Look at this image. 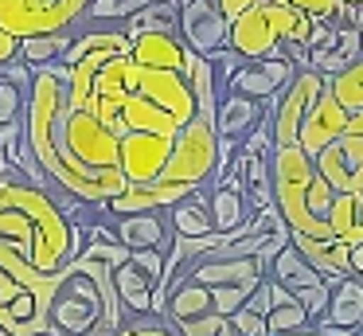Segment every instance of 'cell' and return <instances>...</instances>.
<instances>
[{
  "label": "cell",
  "instance_id": "cell-1",
  "mask_svg": "<svg viewBox=\"0 0 363 336\" xmlns=\"http://www.w3.org/2000/svg\"><path fill=\"white\" fill-rule=\"evenodd\" d=\"M82 231L43 188L20 176H0V242H12L40 273H59L79 258Z\"/></svg>",
  "mask_w": 363,
  "mask_h": 336
},
{
  "label": "cell",
  "instance_id": "cell-2",
  "mask_svg": "<svg viewBox=\"0 0 363 336\" xmlns=\"http://www.w3.org/2000/svg\"><path fill=\"white\" fill-rule=\"evenodd\" d=\"M129 313L113 286V270L106 262L74 258L51 281L48 320L59 336H113L129 325Z\"/></svg>",
  "mask_w": 363,
  "mask_h": 336
},
{
  "label": "cell",
  "instance_id": "cell-3",
  "mask_svg": "<svg viewBox=\"0 0 363 336\" xmlns=\"http://www.w3.org/2000/svg\"><path fill=\"white\" fill-rule=\"evenodd\" d=\"M332 184L316 172L313 156L301 145L277 148L274 153V207L281 211V223L289 234L305 239H332L328 211H332Z\"/></svg>",
  "mask_w": 363,
  "mask_h": 336
},
{
  "label": "cell",
  "instance_id": "cell-4",
  "mask_svg": "<svg viewBox=\"0 0 363 336\" xmlns=\"http://www.w3.org/2000/svg\"><path fill=\"white\" fill-rule=\"evenodd\" d=\"M133 39L118 28H102V31H82L71 43V51L63 55V67L71 75V109H90L94 102V78L113 55H129Z\"/></svg>",
  "mask_w": 363,
  "mask_h": 336
},
{
  "label": "cell",
  "instance_id": "cell-5",
  "mask_svg": "<svg viewBox=\"0 0 363 336\" xmlns=\"http://www.w3.org/2000/svg\"><path fill=\"white\" fill-rule=\"evenodd\" d=\"M219 176V129L211 117H196L188 129L176 137L168 168L160 180L168 184H184V188H203L207 180Z\"/></svg>",
  "mask_w": 363,
  "mask_h": 336
},
{
  "label": "cell",
  "instance_id": "cell-6",
  "mask_svg": "<svg viewBox=\"0 0 363 336\" xmlns=\"http://www.w3.org/2000/svg\"><path fill=\"white\" fill-rule=\"evenodd\" d=\"M328 78L320 70H297L285 94L277 98V106H266V125L274 129V148H289L301 141V129H305L313 106L320 102Z\"/></svg>",
  "mask_w": 363,
  "mask_h": 336
},
{
  "label": "cell",
  "instance_id": "cell-7",
  "mask_svg": "<svg viewBox=\"0 0 363 336\" xmlns=\"http://www.w3.org/2000/svg\"><path fill=\"white\" fill-rule=\"evenodd\" d=\"M0 332L4 336H48L55 332L48 313L40 309V297L16 281L4 266H0Z\"/></svg>",
  "mask_w": 363,
  "mask_h": 336
},
{
  "label": "cell",
  "instance_id": "cell-8",
  "mask_svg": "<svg viewBox=\"0 0 363 336\" xmlns=\"http://www.w3.org/2000/svg\"><path fill=\"white\" fill-rule=\"evenodd\" d=\"M180 39L188 43V51L211 59L230 47V20L215 0H180Z\"/></svg>",
  "mask_w": 363,
  "mask_h": 336
},
{
  "label": "cell",
  "instance_id": "cell-9",
  "mask_svg": "<svg viewBox=\"0 0 363 336\" xmlns=\"http://www.w3.org/2000/svg\"><path fill=\"white\" fill-rule=\"evenodd\" d=\"M293 78H297V63H289L285 55H274V59L242 63L230 75L227 94H242V98H254V102H277Z\"/></svg>",
  "mask_w": 363,
  "mask_h": 336
},
{
  "label": "cell",
  "instance_id": "cell-10",
  "mask_svg": "<svg viewBox=\"0 0 363 336\" xmlns=\"http://www.w3.org/2000/svg\"><path fill=\"white\" fill-rule=\"evenodd\" d=\"M137 94H145V98L157 102L168 117H176L180 129H188V125L199 117L196 90H191L188 75H176V70H141V78H137Z\"/></svg>",
  "mask_w": 363,
  "mask_h": 336
},
{
  "label": "cell",
  "instance_id": "cell-11",
  "mask_svg": "<svg viewBox=\"0 0 363 336\" xmlns=\"http://www.w3.org/2000/svg\"><path fill=\"white\" fill-rule=\"evenodd\" d=\"M313 164L332 184L336 195H363V137L359 133H347V137L332 141Z\"/></svg>",
  "mask_w": 363,
  "mask_h": 336
},
{
  "label": "cell",
  "instance_id": "cell-12",
  "mask_svg": "<svg viewBox=\"0 0 363 336\" xmlns=\"http://www.w3.org/2000/svg\"><path fill=\"white\" fill-rule=\"evenodd\" d=\"M176 137H157V133H125L121 137V172L129 184H152L164 176L168 156H172Z\"/></svg>",
  "mask_w": 363,
  "mask_h": 336
},
{
  "label": "cell",
  "instance_id": "cell-13",
  "mask_svg": "<svg viewBox=\"0 0 363 336\" xmlns=\"http://www.w3.org/2000/svg\"><path fill=\"white\" fill-rule=\"evenodd\" d=\"M184 281H196V286L203 289H246V293H254V289L266 281V270H262L254 258H199L196 266H191L188 273H180ZM176 278V281H180Z\"/></svg>",
  "mask_w": 363,
  "mask_h": 336
},
{
  "label": "cell",
  "instance_id": "cell-14",
  "mask_svg": "<svg viewBox=\"0 0 363 336\" xmlns=\"http://www.w3.org/2000/svg\"><path fill=\"white\" fill-rule=\"evenodd\" d=\"M347 125H352V114L340 106V98L332 94V86H324L320 102H316L313 114H308V121H305V129H301V141H297V145L316 161V156H320L324 148L332 145V141L347 137Z\"/></svg>",
  "mask_w": 363,
  "mask_h": 336
},
{
  "label": "cell",
  "instance_id": "cell-15",
  "mask_svg": "<svg viewBox=\"0 0 363 336\" xmlns=\"http://www.w3.org/2000/svg\"><path fill=\"white\" fill-rule=\"evenodd\" d=\"M199 188H184V184H168V180H152V184H129L125 195L110 200L102 211H110L113 219L125 215H145V211H172L176 203L191 200Z\"/></svg>",
  "mask_w": 363,
  "mask_h": 336
},
{
  "label": "cell",
  "instance_id": "cell-16",
  "mask_svg": "<svg viewBox=\"0 0 363 336\" xmlns=\"http://www.w3.org/2000/svg\"><path fill=\"white\" fill-rule=\"evenodd\" d=\"M316 328L320 332L363 336V278L347 273L340 281H328V313Z\"/></svg>",
  "mask_w": 363,
  "mask_h": 336
},
{
  "label": "cell",
  "instance_id": "cell-17",
  "mask_svg": "<svg viewBox=\"0 0 363 336\" xmlns=\"http://www.w3.org/2000/svg\"><path fill=\"white\" fill-rule=\"evenodd\" d=\"M0 28L16 39L32 36H51V31H71L55 16V8H48L43 0H0Z\"/></svg>",
  "mask_w": 363,
  "mask_h": 336
},
{
  "label": "cell",
  "instance_id": "cell-18",
  "mask_svg": "<svg viewBox=\"0 0 363 336\" xmlns=\"http://www.w3.org/2000/svg\"><path fill=\"white\" fill-rule=\"evenodd\" d=\"M293 250L320 273L324 281H340L352 273V246L340 239H305V234H289Z\"/></svg>",
  "mask_w": 363,
  "mask_h": 336
},
{
  "label": "cell",
  "instance_id": "cell-19",
  "mask_svg": "<svg viewBox=\"0 0 363 336\" xmlns=\"http://www.w3.org/2000/svg\"><path fill=\"white\" fill-rule=\"evenodd\" d=\"M133 63L141 70H176V75H188V43L180 36H137L133 39Z\"/></svg>",
  "mask_w": 363,
  "mask_h": 336
},
{
  "label": "cell",
  "instance_id": "cell-20",
  "mask_svg": "<svg viewBox=\"0 0 363 336\" xmlns=\"http://www.w3.org/2000/svg\"><path fill=\"white\" fill-rule=\"evenodd\" d=\"M262 121H266V106L254 98H242V94H227L219 102V109H215V129H219V137L238 141V145H246L262 129Z\"/></svg>",
  "mask_w": 363,
  "mask_h": 336
},
{
  "label": "cell",
  "instance_id": "cell-21",
  "mask_svg": "<svg viewBox=\"0 0 363 336\" xmlns=\"http://www.w3.org/2000/svg\"><path fill=\"white\" fill-rule=\"evenodd\" d=\"M113 234H118L121 246L129 250H168L172 246V227L160 211H145V215H125L113 223Z\"/></svg>",
  "mask_w": 363,
  "mask_h": 336
},
{
  "label": "cell",
  "instance_id": "cell-22",
  "mask_svg": "<svg viewBox=\"0 0 363 336\" xmlns=\"http://www.w3.org/2000/svg\"><path fill=\"white\" fill-rule=\"evenodd\" d=\"M121 129L125 133H157V137H180V121L168 117L157 102H149L145 94H133L121 109Z\"/></svg>",
  "mask_w": 363,
  "mask_h": 336
},
{
  "label": "cell",
  "instance_id": "cell-23",
  "mask_svg": "<svg viewBox=\"0 0 363 336\" xmlns=\"http://www.w3.org/2000/svg\"><path fill=\"white\" fill-rule=\"evenodd\" d=\"M207 207H211V223H215V231H219L223 239H235V234L254 219L246 195L242 192H227V188H215L211 200H207Z\"/></svg>",
  "mask_w": 363,
  "mask_h": 336
},
{
  "label": "cell",
  "instance_id": "cell-24",
  "mask_svg": "<svg viewBox=\"0 0 363 336\" xmlns=\"http://www.w3.org/2000/svg\"><path fill=\"white\" fill-rule=\"evenodd\" d=\"M113 286H118V297H121L129 317H152V293H157V286H152L133 262L113 270Z\"/></svg>",
  "mask_w": 363,
  "mask_h": 336
},
{
  "label": "cell",
  "instance_id": "cell-25",
  "mask_svg": "<svg viewBox=\"0 0 363 336\" xmlns=\"http://www.w3.org/2000/svg\"><path fill=\"white\" fill-rule=\"evenodd\" d=\"M269 278H274L277 286H285V289H289L293 297H297V293H305V289L328 286V281H324L320 273H316L313 266H308L305 258H301L297 250H293V242H289V246L281 250V254H277V262L269 266Z\"/></svg>",
  "mask_w": 363,
  "mask_h": 336
},
{
  "label": "cell",
  "instance_id": "cell-26",
  "mask_svg": "<svg viewBox=\"0 0 363 336\" xmlns=\"http://www.w3.org/2000/svg\"><path fill=\"white\" fill-rule=\"evenodd\" d=\"M168 227H172L176 239H207V234H219L211 223V207L203 200H196V195L168 211Z\"/></svg>",
  "mask_w": 363,
  "mask_h": 336
},
{
  "label": "cell",
  "instance_id": "cell-27",
  "mask_svg": "<svg viewBox=\"0 0 363 336\" xmlns=\"http://www.w3.org/2000/svg\"><path fill=\"white\" fill-rule=\"evenodd\" d=\"M71 31H51V36H32V39H20V63H28L32 70L43 67H55L63 63V55L71 51Z\"/></svg>",
  "mask_w": 363,
  "mask_h": 336
},
{
  "label": "cell",
  "instance_id": "cell-28",
  "mask_svg": "<svg viewBox=\"0 0 363 336\" xmlns=\"http://www.w3.org/2000/svg\"><path fill=\"white\" fill-rule=\"evenodd\" d=\"M211 313V289L196 286V281H176L172 293H168V313L164 317L172 320H191V317H207Z\"/></svg>",
  "mask_w": 363,
  "mask_h": 336
},
{
  "label": "cell",
  "instance_id": "cell-29",
  "mask_svg": "<svg viewBox=\"0 0 363 336\" xmlns=\"http://www.w3.org/2000/svg\"><path fill=\"white\" fill-rule=\"evenodd\" d=\"M328 231L332 239L347 242V246H359L363 242V219H359V195H336L328 211Z\"/></svg>",
  "mask_w": 363,
  "mask_h": 336
},
{
  "label": "cell",
  "instance_id": "cell-30",
  "mask_svg": "<svg viewBox=\"0 0 363 336\" xmlns=\"http://www.w3.org/2000/svg\"><path fill=\"white\" fill-rule=\"evenodd\" d=\"M188 82H191V90H196L199 117H211L215 121V109H219V98H215V70H211V63L196 51L188 55Z\"/></svg>",
  "mask_w": 363,
  "mask_h": 336
},
{
  "label": "cell",
  "instance_id": "cell-31",
  "mask_svg": "<svg viewBox=\"0 0 363 336\" xmlns=\"http://www.w3.org/2000/svg\"><path fill=\"white\" fill-rule=\"evenodd\" d=\"M152 4H160V0H90L82 20H90V23H121L125 20L129 23L133 16H141Z\"/></svg>",
  "mask_w": 363,
  "mask_h": 336
},
{
  "label": "cell",
  "instance_id": "cell-32",
  "mask_svg": "<svg viewBox=\"0 0 363 336\" xmlns=\"http://www.w3.org/2000/svg\"><path fill=\"white\" fill-rule=\"evenodd\" d=\"M328 86H332V94L340 98V106H344L347 114H359L363 109V59L352 63L344 75L328 78Z\"/></svg>",
  "mask_w": 363,
  "mask_h": 336
},
{
  "label": "cell",
  "instance_id": "cell-33",
  "mask_svg": "<svg viewBox=\"0 0 363 336\" xmlns=\"http://www.w3.org/2000/svg\"><path fill=\"white\" fill-rule=\"evenodd\" d=\"M313 320H308V313L301 309V301L293 297L289 305H277L274 313L266 317V328H269V336H289V332H301V328H308Z\"/></svg>",
  "mask_w": 363,
  "mask_h": 336
},
{
  "label": "cell",
  "instance_id": "cell-34",
  "mask_svg": "<svg viewBox=\"0 0 363 336\" xmlns=\"http://www.w3.org/2000/svg\"><path fill=\"white\" fill-rule=\"evenodd\" d=\"M176 336H235V328H230L227 317H219V313H207V317H191V320H176V325H168Z\"/></svg>",
  "mask_w": 363,
  "mask_h": 336
},
{
  "label": "cell",
  "instance_id": "cell-35",
  "mask_svg": "<svg viewBox=\"0 0 363 336\" xmlns=\"http://www.w3.org/2000/svg\"><path fill=\"white\" fill-rule=\"evenodd\" d=\"M28 114V90H20L12 78L0 75V129L12 121H24Z\"/></svg>",
  "mask_w": 363,
  "mask_h": 336
},
{
  "label": "cell",
  "instance_id": "cell-36",
  "mask_svg": "<svg viewBox=\"0 0 363 336\" xmlns=\"http://www.w3.org/2000/svg\"><path fill=\"white\" fill-rule=\"evenodd\" d=\"M289 8H297V12L313 16L316 23H336L344 20V4L340 0H285Z\"/></svg>",
  "mask_w": 363,
  "mask_h": 336
},
{
  "label": "cell",
  "instance_id": "cell-37",
  "mask_svg": "<svg viewBox=\"0 0 363 336\" xmlns=\"http://www.w3.org/2000/svg\"><path fill=\"white\" fill-rule=\"evenodd\" d=\"M129 262H133L137 270L152 281V286H160V281H164V270H168V250H133ZM152 297H157V293H152Z\"/></svg>",
  "mask_w": 363,
  "mask_h": 336
},
{
  "label": "cell",
  "instance_id": "cell-38",
  "mask_svg": "<svg viewBox=\"0 0 363 336\" xmlns=\"http://www.w3.org/2000/svg\"><path fill=\"white\" fill-rule=\"evenodd\" d=\"M230 328H235V336H269V328H266V317H258L254 309H238L235 317H230Z\"/></svg>",
  "mask_w": 363,
  "mask_h": 336
},
{
  "label": "cell",
  "instance_id": "cell-39",
  "mask_svg": "<svg viewBox=\"0 0 363 336\" xmlns=\"http://www.w3.org/2000/svg\"><path fill=\"white\" fill-rule=\"evenodd\" d=\"M285 246H289V227H281V231H274V234H269V239L262 242V250L254 254V262H258L262 270H269V266L277 262V254H281Z\"/></svg>",
  "mask_w": 363,
  "mask_h": 336
},
{
  "label": "cell",
  "instance_id": "cell-40",
  "mask_svg": "<svg viewBox=\"0 0 363 336\" xmlns=\"http://www.w3.org/2000/svg\"><path fill=\"white\" fill-rule=\"evenodd\" d=\"M48 8H55V16L67 23V28H74V23L86 16V8H90V0H43Z\"/></svg>",
  "mask_w": 363,
  "mask_h": 336
},
{
  "label": "cell",
  "instance_id": "cell-41",
  "mask_svg": "<svg viewBox=\"0 0 363 336\" xmlns=\"http://www.w3.org/2000/svg\"><path fill=\"white\" fill-rule=\"evenodd\" d=\"M0 75H4V78H12V82H16L20 90H28V94H32V82H35V70L28 67V63H12V67H4V70H0Z\"/></svg>",
  "mask_w": 363,
  "mask_h": 336
},
{
  "label": "cell",
  "instance_id": "cell-42",
  "mask_svg": "<svg viewBox=\"0 0 363 336\" xmlns=\"http://www.w3.org/2000/svg\"><path fill=\"white\" fill-rule=\"evenodd\" d=\"M16 59H20V39H16V36H9V31L0 28V70L12 67Z\"/></svg>",
  "mask_w": 363,
  "mask_h": 336
},
{
  "label": "cell",
  "instance_id": "cell-43",
  "mask_svg": "<svg viewBox=\"0 0 363 336\" xmlns=\"http://www.w3.org/2000/svg\"><path fill=\"white\" fill-rule=\"evenodd\" d=\"M215 4H219V12L227 16L230 23H235L238 16H242V12H250V8L258 4V0H215Z\"/></svg>",
  "mask_w": 363,
  "mask_h": 336
},
{
  "label": "cell",
  "instance_id": "cell-44",
  "mask_svg": "<svg viewBox=\"0 0 363 336\" xmlns=\"http://www.w3.org/2000/svg\"><path fill=\"white\" fill-rule=\"evenodd\" d=\"M352 273H355V278H363V242H359V246H352Z\"/></svg>",
  "mask_w": 363,
  "mask_h": 336
},
{
  "label": "cell",
  "instance_id": "cell-45",
  "mask_svg": "<svg viewBox=\"0 0 363 336\" xmlns=\"http://www.w3.org/2000/svg\"><path fill=\"white\" fill-rule=\"evenodd\" d=\"M289 336H324V332H320L316 325H308V328H301V332H289Z\"/></svg>",
  "mask_w": 363,
  "mask_h": 336
},
{
  "label": "cell",
  "instance_id": "cell-46",
  "mask_svg": "<svg viewBox=\"0 0 363 336\" xmlns=\"http://www.w3.org/2000/svg\"><path fill=\"white\" fill-rule=\"evenodd\" d=\"M340 4H347V8H363V0H340Z\"/></svg>",
  "mask_w": 363,
  "mask_h": 336
},
{
  "label": "cell",
  "instance_id": "cell-47",
  "mask_svg": "<svg viewBox=\"0 0 363 336\" xmlns=\"http://www.w3.org/2000/svg\"><path fill=\"white\" fill-rule=\"evenodd\" d=\"M262 4H285V0H262Z\"/></svg>",
  "mask_w": 363,
  "mask_h": 336
},
{
  "label": "cell",
  "instance_id": "cell-48",
  "mask_svg": "<svg viewBox=\"0 0 363 336\" xmlns=\"http://www.w3.org/2000/svg\"><path fill=\"white\" fill-rule=\"evenodd\" d=\"M359 219H363V195H359Z\"/></svg>",
  "mask_w": 363,
  "mask_h": 336
},
{
  "label": "cell",
  "instance_id": "cell-49",
  "mask_svg": "<svg viewBox=\"0 0 363 336\" xmlns=\"http://www.w3.org/2000/svg\"><path fill=\"white\" fill-rule=\"evenodd\" d=\"M0 336H4V332H0Z\"/></svg>",
  "mask_w": 363,
  "mask_h": 336
}]
</instances>
